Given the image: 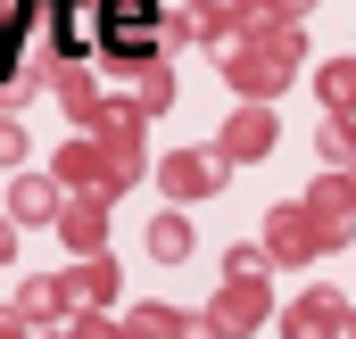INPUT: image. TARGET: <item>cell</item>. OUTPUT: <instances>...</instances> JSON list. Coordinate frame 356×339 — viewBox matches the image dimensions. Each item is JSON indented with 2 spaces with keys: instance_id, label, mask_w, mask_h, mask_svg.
<instances>
[{
  "instance_id": "1",
  "label": "cell",
  "mask_w": 356,
  "mask_h": 339,
  "mask_svg": "<svg viewBox=\"0 0 356 339\" xmlns=\"http://www.w3.org/2000/svg\"><path fill=\"white\" fill-rule=\"evenodd\" d=\"M108 17H124V42H149V0H108Z\"/></svg>"
}]
</instances>
